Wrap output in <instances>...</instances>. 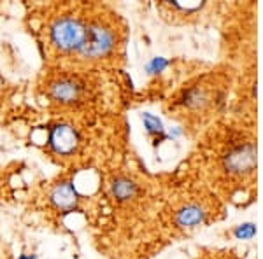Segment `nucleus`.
Segmentation results:
<instances>
[{"mask_svg": "<svg viewBox=\"0 0 263 259\" xmlns=\"http://www.w3.org/2000/svg\"><path fill=\"white\" fill-rule=\"evenodd\" d=\"M51 37L60 49H81L86 37V28L81 21L74 18H62L51 28Z\"/></svg>", "mask_w": 263, "mask_h": 259, "instance_id": "f257e3e1", "label": "nucleus"}, {"mask_svg": "<svg viewBox=\"0 0 263 259\" xmlns=\"http://www.w3.org/2000/svg\"><path fill=\"white\" fill-rule=\"evenodd\" d=\"M53 203L62 210H72L78 205V193H76L74 186L70 182H62L51 193Z\"/></svg>", "mask_w": 263, "mask_h": 259, "instance_id": "39448f33", "label": "nucleus"}, {"mask_svg": "<svg viewBox=\"0 0 263 259\" xmlns=\"http://www.w3.org/2000/svg\"><path fill=\"white\" fill-rule=\"evenodd\" d=\"M114 46V33L107 27L93 25L86 32L84 42L81 46V53L88 58H99L107 54Z\"/></svg>", "mask_w": 263, "mask_h": 259, "instance_id": "7ed1b4c3", "label": "nucleus"}, {"mask_svg": "<svg viewBox=\"0 0 263 259\" xmlns=\"http://www.w3.org/2000/svg\"><path fill=\"white\" fill-rule=\"evenodd\" d=\"M49 142L57 152H60V154H69V152L74 151L76 146H78V135H76L72 126L58 125L51 131Z\"/></svg>", "mask_w": 263, "mask_h": 259, "instance_id": "20e7f679", "label": "nucleus"}, {"mask_svg": "<svg viewBox=\"0 0 263 259\" xmlns=\"http://www.w3.org/2000/svg\"><path fill=\"white\" fill-rule=\"evenodd\" d=\"M167 65H168V62L165 60V58L156 56L146 65V72L147 74H160V72H163L165 69H167Z\"/></svg>", "mask_w": 263, "mask_h": 259, "instance_id": "9b49d317", "label": "nucleus"}, {"mask_svg": "<svg viewBox=\"0 0 263 259\" xmlns=\"http://www.w3.org/2000/svg\"><path fill=\"white\" fill-rule=\"evenodd\" d=\"M233 235L235 238L239 240H251L254 235H256V226L253 223H244V224H239L235 229H233Z\"/></svg>", "mask_w": 263, "mask_h": 259, "instance_id": "9d476101", "label": "nucleus"}, {"mask_svg": "<svg viewBox=\"0 0 263 259\" xmlns=\"http://www.w3.org/2000/svg\"><path fill=\"white\" fill-rule=\"evenodd\" d=\"M20 259H33V256H21Z\"/></svg>", "mask_w": 263, "mask_h": 259, "instance_id": "f8f14e48", "label": "nucleus"}, {"mask_svg": "<svg viewBox=\"0 0 263 259\" xmlns=\"http://www.w3.org/2000/svg\"><path fill=\"white\" fill-rule=\"evenodd\" d=\"M142 123H144V128L147 130V133H163L162 121H160L156 116H153V114L144 112L142 114Z\"/></svg>", "mask_w": 263, "mask_h": 259, "instance_id": "1a4fd4ad", "label": "nucleus"}, {"mask_svg": "<svg viewBox=\"0 0 263 259\" xmlns=\"http://www.w3.org/2000/svg\"><path fill=\"white\" fill-rule=\"evenodd\" d=\"M256 167V147L253 142L233 146L224 156V168L232 175H244Z\"/></svg>", "mask_w": 263, "mask_h": 259, "instance_id": "f03ea898", "label": "nucleus"}, {"mask_svg": "<svg viewBox=\"0 0 263 259\" xmlns=\"http://www.w3.org/2000/svg\"><path fill=\"white\" fill-rule=\"evenodd\" d=\"M51 93L57 100L60 102H72L78 98L79 95V88L76 83H72L69 79H63V81H58V83L53 84L51 88Z\"/></svg>", "mask_w": 263, "mask_h": 259, "instance_id": "0eeeda50", "label": "nucleus"}, {"mask_svg": "<svg viewBox=\"0 0 263 259\" xmlns=\"http://www.w3.org/2000/svg\"><path fill=\"white\" fill-rule=\"evenodd\" d=\"M112 193L116 198L120 200H128L137 193V186L128 179H118L112 184Z\"/></svg>", "mask_w": 263, "mask_h": 259, "instance_id": "6e6552de", "label": "nucleus"}, {"mask_svg": "<svg viewBox=\"0 0 263 259\" xmlns=\"http://www.w3.org/2000/svg\"><path fill=\"white\" fill-rule=\"evenodd\" d=\"M203 219H205V210L197 203H190V205L182 207L176 214V224L181 228H193L203 223Z\"/></svg>", "mask_w": 263, "mask_h": 259, "instance_id": "423d86ee", "label": "nucleus"}]
</instances>
